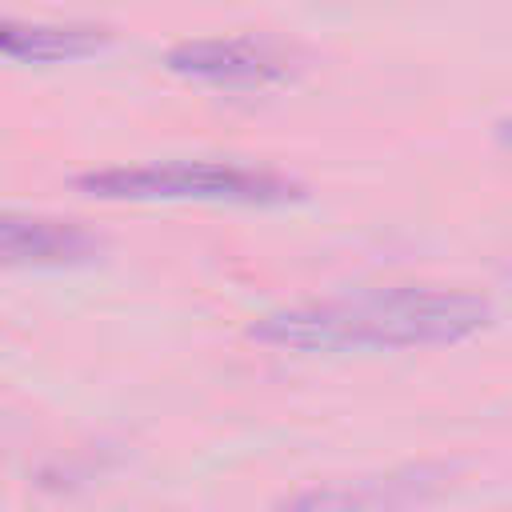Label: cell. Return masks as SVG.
<instances>
[{"mask_svg": "<svg viewBox=\"0 0 512 512\" xmlns=\"http://www.w3.org/2000/svg\"><path fill=\"white\" fill-rule=\"evenodd\" d=\"M492 324V300L472 288L392 284L348 296L296 300L264 312L248 332L272 348L356 352V348H428L460 344Z\"/></svg>", "mask_w": 512, "mask_h": 512, "instance_id": "obj_1", "label": "cell"}, {"mask_svg": "<svg viewBox=\"0 0 512 512\" xmlns=\"http://www.w3.org/2000/svg\"><path fill=\"white\" fill-rule=\"evenodd\" d=\"M84 196L96 200H196V204H292L304 200V184L252 164H228V160H148V164H112L92 168L72 180Z\"/></svg>", "mask_w": 512, "mask_h": 512, "instance_id": "obj_2", "label": "cell"}, {"mask_svg": "<svg viewBox=\"0 0 512 512\" xmlns=\"http://www.w3.org/2000/svg\"><path fill=\"white\" fill-rule=\"evenodd\" d=\"M164 64L176 76L224 84V88H264L296 72V52L272 36H200L168 48Z\"/></svg>", "mask_w": 512, "mask_h": 512, "instance_id": "obj_3", "label": "cell"}, {"mask_svg": "<svg viewBox=\"0 0 512 512\" xmlns=\"http://www.w3.org/2000/svg\"><path fill=\"white\" fill-rule=\"evenodd\" d=\"M104 252V240L60 216L0 212V268H80Z\"/></svg>", "mask_w": 512, "mask_h": 512, "instance_id": "obj_4", "label": "cell"}, {"mask_svg": "<svg viewBox=\"0 0 512 512\" xmlns=\"http://www.w3.org/2000/svg\"><path fill=\"white\" fill-rule=\"evenodd\" d=\"M444 480V468H400L384 476H360V480H340L328 488H308L292 500H284L276 512H400Z\"/></svg>", "mask_w": 512, "mask_h": 512, "instance_id": "obj_5", "label": "cell"}, {"mask_svg": "<svg viewBox=\"0 0 512 512\" xmlns=\"http://www.w3.org/2000/svg\"><path fill=\"white\" fill-rule=\"evenodd\" d=\"M108 40H112L108 28H96V24H36V20L0 16V56L24 60V64L80 60L108 48Z\"/></svg>", "mask_w": 512, "mask_h": 512, "instance_id": "obj_6", "label": "cell"}, {"mask_svg": "<svg viewBox=\"0 0 512 512\" xmlns=\"http://www.w3.org/2000/svg\"><path fill=\"white\" fill-rule=\"evenodd\" d=\"M500 140L512 148V116H508V120H500Z\"/></svg>", "mask_w": 512, "mask_h": 512, "instance_id": "obj_7", "label": "cell"}]
</instances>
